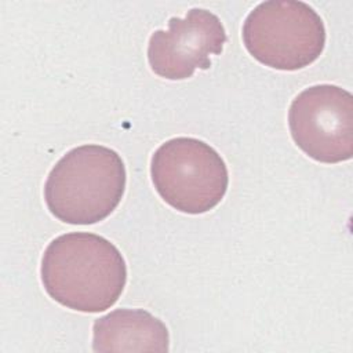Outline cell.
<instances>
[{
  "label": "cell",
  "mask_w": 353,
  "mask_h": 353,
  "mask_svg": "<svg viewBox=\"0 0 353 353\" xmlns=\"http://www.w3.org/2000/svg\"><path fill=\"white\" fill-rule=\"evenodd\" d=\"M152 182L160 197L185 214H204L223 199L228 167L204 141L178 137L164 142L150 160Z\"/></svg>",
  "instance_id": "277c9868"
},
{
  "label": "cell",
  "mask_w": 353,
  "mask_h": 353,
  "mask_svg": "<svg viewBox=\"0 0 353 353\" xmlns=\"http://www.w3.org/2000/svg\"><path fill=\"white\" fill-rule=\"evenodd\" d=\"M40 276L55 302L77 312L98 313L120 298L127 283V266L119 248L105 237L73 232L47 245Z\"/></svg>",
  "instance_id": "6da1fadb"
},
{
  "label": "cell",
  "mask_w": 353,
  "mask_h": 353,
  "mask_svg": "<svg viewBox=\"0 0 353 353\" xmlns=\"http://www.w3.org/2000/svg\"><path fill=\"white\" fill-rule=\"evenodd\" d=\"M243 43L261 63L277 70H298L313 63L324 50L325 28L306 3H259L243 23Z\"/></svg>",
  "instance_id": "3957f363"
},
{
  "label": "cell",
  "mask_w": 353,
  "mask_h": 353,
  "mask_svg": "<svg viewBox=\"0 0 353 353\" xmlns=\"http://www.w3.org/2000/svg\"><path fill=\"white\" fill-rule=\"evenodd\" d=\"M226 43L221 19L208 10L192 8L185 18L172 17L167 30L152 33L148 44L150 69L168 80H183L196 69H208L211 55H219Z\"/></svg>",
  "instance_id": "8992f818"
},
{
  "label": "cell",
  "mask_w": 353,
  "mask_h": 353,
  "mask_svg": "<svg viewBox=\"0 0 353 353\" xmlns=\"http://www.w3.org/2000/svg\"><path fill=\"white\" fill-rule=\"evenodd\" d=\"M125 182V167L116 150L83 145L69 150L52 167L44 185V199L59 221L92 225L116 210Z\"/></svg>",
  "instance_id": "7a4b0ae2"
},
{
  "label": "cell",
  "mask_w": 353,
  "mask_h": 353,
  "mask_svg": "<svg viewBox=\"0 0 353 353\" xmlns=\"http://www.w3.org/2000/svg\"><path fill=\"white\" fill-rule=\"evenodd\" d=\"M94 352H168L165 324L143 309H117L92 327Z\"/></svg>",
  "instance_id": "52a82bcc"
},
{
  "label": "cell",
  "mask_w": 353,
  "mask_h": 353,
  "mask_svg": "<svg viewBox=\"0 0 353 353\" xmlns=\"http://www.w3.org/2000/svg\"><path fill=\"white\" fill-rule=\"evenodd\" d=\"M294 142L320 163H341L353 156V97L349 91L317 84L299 92L288 110Z\"/></svg>",
  "instance_id": "5b68a950"
}]
</instances>
